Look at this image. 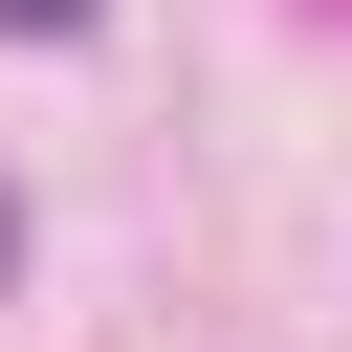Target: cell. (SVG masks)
<instances>
[{
	"label": "cell",
	"mask_w": 352,
	"mask_h": 352,
	"mask_svg": "<svg viewBox=\"0 0 352 352\" xmlns=\"http://www.w3.org/2000/svg\"><path fill=\"white\" fill-rule=\"evenodd\" d=\"M66 22H88V0H0V44H66Z\"/></svg>",
	"instance_id": "cell-1"
},
{
	"label": "cell",
	"mask_w": 352,
	"mask_h": 352,
	"mask_svg": "<svg viewBox=\"0 0 352 352\" xmlns=\"http://www.w3.org/2000/svg\"><path fill=\"white\" fill-rule=\"evenodd\" d=\"M0 286H22V198H0Z\"/></svg>",
	"instance_id": "cell-2"
}]
</instances>
